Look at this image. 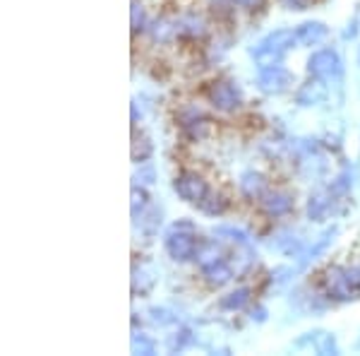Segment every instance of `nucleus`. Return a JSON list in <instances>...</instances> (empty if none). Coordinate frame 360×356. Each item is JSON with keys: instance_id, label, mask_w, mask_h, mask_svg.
Wrapping results in <instances>:
<instances>
[{"instance_id": "f257e3e1", "label": "nucleus", "mask_w": 360, "mask_h": 356, "mask_svg": "<svg viewBox=\"0 0 360 356\" xmlns=\"http://www.w3.org/2000/svg\"><path fill=\"white\" fill-rule=\"evenodd\" d=\"M200 236L195 233V226L190 221H180L173 224V229L166 236V250L171 253L173 260H190L197 255L200 248Z\"/></svg>"}, {"instance_id": "f03ea898", "label": "nucleus", "mask_w": 360, "mask_h": 356, "mask_svg": "<svg viewBox=\"0 0 360 356\" xmlns=\"http://www.w3.org/2000/svg\"><path fill=\"white\" fill-rule=\"evenodd\" d=\"M295 42V32H288V29H281V32H274L264 39L262 44L255 51V61H257L259 68H274L281 63V58L288 54V49Z\"/></svg>"}, {"instance_id": "7ed1b4c3", "label": "nucleus", "mask_w": 360, "mask_h": 356, "mask_svg": "<svg viewBox=\"0 0 360 356\" xmlns=\"http://www.w3.org/2000/svg\"><path fill=\"white\" fill-rule=\"evenodd\" d=\"M322 284L327 296H332V299H341V301L356 299L360 294V270H356V267H351V270H336L334 267V270L327 272Z\"/></svg>"}, {"instance_id": "20e7f679", "label": "nucleus", "mask_w": 360, "mask_h": 356, "mask_svg": "<svg viewBox=\"0 0 360 356\" xmlns=\"http://www.w3.org/2000/svg\"><path fill=\"white\" fill-rule=\"evenodd\" d=\"M173 188H176V192L183 200H188V202H193V205H200L202 200L207 197V180L200 176V173H195V171H183V173H178L176 180H173Z\"/></svg>"}, {"instance_id": "39448f33", "label": "nucleus", "mask_w": 360, "mask_h": 356, "mask_svg": "<svg viewBox=\"0 0 360 356\" xmlns=\"http://www.w3.org/2000/svg\"><path fill=\"white\" fill-rule=\"evenodd\" d=\"M207 99L214 109L233 111L240 106V90L233 82H212L207 90Z\"/></svg>"}, {"instance_id": "423d86ee", "label": "nucleus", "mask_w": 360, "mask_h": 356, "mask_svg": "<svg viewBox=\"0 0 360 356\" xmlns=\"http://www.w3.org/2000/svg\"><path fill=\"white\" fill-rule=\"evenodd\" d=\"M310 73L315 75L317 80H329V78H336L341 73V61L334 51L324 49V51H317L315 56L310 58Z\"/></svg>"}, {"instance_id": "0eeeda50", "label": "nucleus", "mask_w": 360, "mask_h": 356, "mask_svg": "<svg viewBox=\"0 0 360 356\" xmlns=\"http://www.w3.org/2000/svg\"><path fill=\"white\" fill-rule=\"evenodd\" d=\"M293 78L286 73L283 68H264L262 78H259V85H262L264 92H269V94H278V92H286L288 87H291Z\"/></svg>"}, {"instance_id": "6e6552de", "label": "nucleus", "mask_w": 360, "mask_h": 356, "mask_svg": "<svg viewBox=\"0 0 360 356\" xmlns=\"http://www.w3.org/2000/svg\"><path fill=\"white\" fill-rule=\"evenodd\" d=\"M262 207L269 217H281V214L291 212L293 200H291V195H286V192L274 190V192H266V195L262 197Z\"/></svg>"}, {"instance_id": "1a4fd4ad", "label": "nucleus", "mask_w": 360, "mask_h": 356, "mask_svg": "<svg viewBox=\"0 0 360 356\" xmlns=\"http://www.w3.org/2000/svg\"><path fill=\"white\" fill-rule=\"evenodd\" d=\"M327 27L319 25V22H307V25H300L295 29V42L303 44V46H315L319 42L327 39Z\"/></svg>"}, {"instance_id": "9d476101", "label": "nucleus", "mask_w": 360, "mask_h": 356, "mask_svg": "<svg viewBox=\"0 0 360 356\" xmlns=\"http://www.w3.org/2000/svg\"><path fill=\"white\" fill-rule=\"evenodd\" d=\"M240 188L250 200H262L266 195V180L262 176H257V173H245L240 180Z\"/></svg>"}, {"instance_id": "9b49d317", "label": "nucleus", "mask_w": 360, "mask_h": 356, "mask_svg": "<svg viewBox=\"0 0 360 356\" xmlns=\"http://www.w3.org/2000/svg\"><path fill=\"white\" fill-rule=\"evenodd\" d=\"M202 272H205L207 282L212 284V287H224V284L231 282V277H233V272H231V267L226 265V260L214 262V265L205 267Z\"/></svg>"}, {"instance_id": "f8f14e48", "label": "nucleus", "mask_w": 360, "mask_h": 356, "mask_svg": "<svg viewBox=\"0 0 360 356\" xmlns=\"http://www.w3.org/2000/svg\"><path fill=\"white\" fill-rule=\"evenodd\" d=\"M183 130H185V135H188L190 140H205V137H209L214 133V123L209 118L197 116V118L183 123Z\"/></svg>"}, {"instance_id": "ddd939ff", "label": "nucleus", "mask_w": 360, "mask_h": 356, "mask_svg": "<svg viewBox=\"0 0 360 356\" xmlns=\"http://www.w3.org/2000/svg\"><path fill=\"white\" fill-rule=\"evenodd\" d=\"M197 207H200L205 214H209V217H219V214H224L226 209H229V200H226L224 195H219V192H212V190H209V192H207V197H205V200H202Z\"/></svg>"}, {"instance_id": "4468645a", "label": "nucleus", "mask_w": 360, "mask_h": 356, "mask_svg": "<svg viewBox=\"0 0 360 356\" xmlns=\"http://www.w3.org/2000/svg\"><path fill=\"white\" fill-rule=\"evenodd\" d=\"M248 301H250V291L248 289H238V291H231L229 296H224L221 306L229 308V311H240Z\"/></svg>"}, {"instance_id": "2eb2a0df", "label": "nucleus", "mask_w": 360, "mask_h": 356, "mask_svg": "<svg viewBox=\"0 0 360 356\" xmlns=\"http://www.w3.org/2000/svg\"><path fill=\"white\" fill-rule=\"evenodd\" d=\"M329 202L324 197H310V205H307V212H310L312 219H322L324 212H327Z\"/></svg>"}, {"instance_id": "dca6fc26", "label": "nucleus", "mask_w": 360, "mask_h": 356, "mask_svg": "<svg viewBox=\"0 0 360 356\" xmlns=\"http://www.w3.org/2000/svg\"><path fill=\"white\" fill-rule=\"evenodd\" d=\"M142 25H144V15H142V8H139V5H135V8H132V29H142Z\"/></svg>"}, {"instance_id": "f3484780", "label": "nucleus", "mask_w": 360, "mask_h": 356, "mask_svg": "<svg viewBox=\"0 0 360 356\" xmlns=\"http://www.w3.org/2000/svg\"><path fill=\"white\" fill-rule=\"evenodd\" d=\"M281 3L286 5L288 10H305V8H310L312 0H281Z\"/></svg>"}, {"instance_id": "a211bd4d", "label": "nucleus", "mask_w": 360, "mask_h": 356, "mask_svg": "<svg viewBox=\"0 0 360 356\" xmlns=\"http://www.w3.org/2000/svg\"><path fill=\"white\" fill-rule=\"evenodd\" d=\"M233 3L240 5V8H245V10H255V8H259L264 0H233Z\"/></svg>"}]
</instances>
